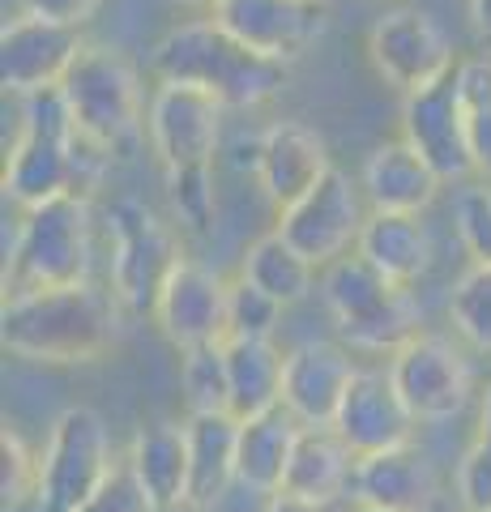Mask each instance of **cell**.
Returning a JSON list of instances; mask_svg holds the SVG:
<instances>
[{
	"instance_id": "cell-1",
	"label": "cell",
	"mask_w": 491,
	"mask_h": 512,
	"mask_svg": "<svg viewBox=\"0 0 491 512\" xmlns=\"http://www.w3.org/2000/svg\"><path fill=\"white\" fill-rule=\"evenodd\" d=\"M120 299L99 282L18 291L0 303V342L9 355L47 367L99 363L120 338Z\"/></svg>"
},
{
	"instance_id": "cell-2",
	"label": "cell",
	"mask_w": 491,
	"mask_h": 512,
	"mask_svg": "<svg viewBox=\"0 0 491 512\" xmlns=\"http://www.w3.org/2000/svg\"><path fill=\"white\" fill-rule=\"evenodd\" d=\"M112 163L99 146L77 133L65 99L56 90H39L22 99V120L5 150V197L13 205H43L65 192H90L99 171Z\"/></svg>"
},
{
	"instance_id": "cell-3",
	"label": "cell",
	"mask_w": 491,
	"mask_h": 512,
	"mask_svg": "<svg viewBox=\"0 0 491 512\" xmlns=\"http://www.w3.org/2000/svg\"><path fill=\"white\" fill-rule=\"evenodd\" d=\"M150 73L158 82L210 90L223 107H261L287 90L291 64L252 52L214 18H193L154 43Z\"/></svg>"
},
{
	"instance_id": "cell-4",
	"label": "cell",
	"mask_w": 491,
	"mask_h": 512,
	"mask_svg": "<svg viewBox=\"0 0 491 512\" xmlns=\"http://www.w3.org/2000/svg\"><path fill=\"white\" fill-rule=\"evenodd\" d=\"M94 269V201L90 192H65L22 210L5 235V295L43 286L86 282Z\"/></svg>"
},
{
	"instance_id": "cell-5",
	"label": "cell",
	"mask_w": 491,
	"mask_h": 512,
	"mask_svg": "<svg viewBox=\"0 0 491 512\" xmlns=\"http://www.w3.org/2000/svg\"><path fill=\"white\" fill-rule=\"evenodd\" d=\"M60 99H65L77 133L107 158H129L146 137L150 103L133 60L120 47L86 43L60 82Z\"/></svg>"
},
{
	"instance_id": "cell-6",
	"label": "cell",
	"mask_w": 491,
	"mask_h": 512,
	"mask_svg": "<svg viewBox=\"0 0 491 512\" xmlns=\"http://www.w3.org/2000/svg\"><path fill=\"white\" fill-rule=\"evenodd\" d=\"M321 299L351 350L393 355L415 333H423V308L415 299V286L389 282L359 252H346L342 261L325 265Z\"/></svg>"
},
{
	"instance_id": "cell-7",
	"label": "cell",
	"mask_w": 491,
	"mask_h": 512,
	"mask_svg": "<svg viewBox=\"0 0 491 512\" xmlns=\"http://www.w3.org/2000/svg\"><path fill=\"white\" fill-rule=\"evenodd\" d=\"M120 457L112 453V436L99 410L69 406L56 414L43 444V474H39V512H77L99 491Z\"/></svg>"
},
{
	"instance_id": "cell-8",
	"label": "cell",
	"mask_w": 491,
	"mask_h": 512,
	"mask_svg": "<svg viewBox=\"0 0 491 512\" xmlns=\"http://www.w3.org/2000/svg\"><path fill=\"white\" fill-rule=\"evenodd\" d=\"M107 239H112V291L124 312H154L158 291L180 261V244L171 227L146 201L116 197L107 205Z\"/></svg>"
},
{
	"instance_id": "cell-9",
	"label": "cell",
	"mask_w": 491,
	"mask_h": 512,
	"mask_svg": "<svg viewBox=\"0 0 491 512\" xmlns=\"http://www.w3.org/2000/svg\"><path fill=\"white\" fill-rule=\"evenodd\" d=\"M223 103L201 86L158 82L146 111V141L163 180L171 175L214 171L218 141H223Z\"/></svg>"
},
{
	"instance_id": "cell-10",
	"label": "cell",
	"mask_w": 491,
	"mask_h": 512,
	"mask_svg": "<svg viewBox=\"0 0 491 512\" xmlns=\"http://www.w3.org/2000/svg\"><path fill=\"white\" fill-rule=\"evenodd\" d=\"M368 60L380 82L393 86L402 99L445 82L457 69L445 26L419 5H398L380 13L368 30Z\"/></svg>"
},
{
	"instance_id": "cell-11",
	"label": "cell",
	"mask_w": 491,
	"mask_h": 512,
	"mask_svg": "<svg viewBox=\"0 0 491 512\" xmlns=\"http://www.w3.org/2000/svg\"><path fill=\"white\" fill-rule=\"evenodd\" d=\"M389 376L410 414H415V423L427 427L453 423L474 397V372L466 350L453 338H440V333H415L402 350H393Z\"/></svg>"
},
{
	"instance_id": "cell-12",
	"label": "cell",
	"mask_w": 491,
	"mask_h": 512,
	"mask_svg": "<svg viewBox=\"0 0 491 512\" xmlns=\"http://www.w3.org/2000/svg\"><path fill=\"white\" fill-rule=\"evenodd\" d=\"M363 205L368 201H363L359 180H351V175L338 167H329L304 197L278 214V231L287 235L316 269H325V265L342 261V256L359 244L363 222H368Z\"/></svg>"
},
{
	"instance_id": "cell-13",
	"label": "cell",
	"mask_w": 491,
	"mask_h": 512,
	"mask_svg": "<svg viewBox=\"0 0 491 512\" xmlns=\"http://www.w3.org/2000/svg\"><path fill=\"white\" fill-rule=\"evenodd\" d=\"M227 295L231 282L214 265L197 261V256H180L163 282V291H158L150 316L158 333L176 350L227 342Z\"/></svg>"
},
{
	"instance_id": "cell-14",
	"label": "cell",
	"mask_w": 491,
	"mask_h": 512,
	"mask_svg": "<svg viewBox=\"0 0 491 512\" xmlns=\"http://www.w3.org/2000/svg\"><path fill=\"white\" fill-rule=\"evenodd\" d=\"M82 26L35 18V13H18L0 30V77H5V94L13 99H30L39 90H56L82 56Z\"/></svg>"
},
{
	"instance_id": "cell-15",
	"label": "cell",
	"mask_w": 491,
	"mask_h": 512,
	"mask_svg": "<svg viewBox=\"0 0 491 512\" xmlns=\"http://www.w3.org/2000/svg\"><path fill=\"white\" fill-rule=\"evenodd\" d=\"M210 18L244 47L291 64L325 35V0H214Z\"/></svg>"
},
{
	"instance_id": "cell-16",
	"label": "cell",
	"mask_w": 491,
	"mask_h": 512,
	"mask_svg": "<svg viewBox=\"0 0 491 512\" xmlns=\"http://www.w3.org/2000/svg\"><path fill=\"white\" fill-rule=\"evenodd\" d=\"M402 137L415 146L445 184H462L474 171L470 154V133H466V111L462 94H457V69L445 82L427 86L419 94L402 99Z\"/></svg>"
},
{
	"instance_id": "cell-17",
	"label": "cell",
	"mask_w": 491,
	"mask_h": 512,
	"mask_svg": "<svg viewBox=\"0 0 491 512\" xmlns=\"http://www.w3.org/2000/svg\"><path fill=\"white\" fill-rule=\"evenodd\" d=\"M415 427L419 423L410 414V406L402 402L389 367L385 372L380 367H359L334 419V431L346 440V448L355 457H368V453H380V448L406 444L415 436Z\"/></svg>"
},
{
	"instance_id": "cell-18",
	"label": "cell",
	"mask_w": 491,
	"mask_h": 512,
	"mask_svg": "<svg viewBox=\"0 0 491 512\" xmlns=\"http://www.w3.org/2000/svg\"><path fill=\"white\" fill-rule=\"evenodd\" d=\"M355 359L342 342H299L287 350V376H282V406L304 427H334L338 406L355 380Z\"/></svg>"
},
{
	"instance_id": "cell-19",
	"label": "cell",
	"mask_w": 491,
	"mask_h": 512,
	"mask_svg": "<svg viewBox=\"0 0 491 512\" xmlns=\"http://www.w3.org/2000/svg\"><path fill=\"white\" fill-rule=\"evenodd\" d=\"M329 167L334 163H329L325 137L316 133V128H308L304 120L269 124L261 133V141H257V158H252L257 184H261L265 201L274 205L278 214L304 197V192L321 180Z\"/></svg>"
},
{
	"instance_id": "cell-20",
	"label": "cell",
	"mask_w": 491,
	"mask_h": 512,
	"mask_svg": "<svg viewBox=\"0 0 491 512\" xmlns=\"http://www.w3.org/2000/svg\"><path fill=\"white\" fill-rule=\"evenodd\" d=\"M436 466L415 444H393L355 461L351 495L355 504H376L389 512H432L436 508Z\"/></svg>"
},
{
	"instance_id": "cell-21",
	"label": "cell",
	"mask_w": 491,
	"mask_h": 512,
	"mask_svg": "<svg viewBox=\"0 0 491 512\" xmlns=\"http://www.w3.org/2000/svg\"><path fill=\"white\" fill-rule=\"evenodd\" d=\"M359 188H363L368 210L427 214L432 201L440 197V188H445V180H440L436 167L427 163L406 137H398V141H380V146L363 158Z\"/></svg>"
},
{
	"instance_id": "cell-22",
	"label": "cell",
	"mask_w": 491,
	"mask_h": 512,
	"mask_svg": "<svg viewBox=\"0 0 491 512\" xmlns=\"http://www.w3.org/2000/svg\"><path fill=\"white\" fill-rule=\"evenodd\" d=\"M304 423L295 419L287 406H274L265 414H248L240 419V444H235V483L252 495H278L282 478H287L295 440Z\"/></svg>"
},
{
	"instance_id": "cell-23",
	"label": "cell",
	"mask_w": 491,
	"mask_h": 512,
	"mask_svg": "<svg viewBox=\"0 0 491 512\" xmlns=\"http://www.w3.org/2000/svg\"><path fill=\"white\" fill-rule=\"evenodd\" d=\"M355 461L359 457L346 448V440L334 427H304L295 440L291 466H287L278 495H291V500L312 504V508H329L351 487Z\"/></svg>"
},
{
	"instance_id": "cell-24",
	"label": "cell",
	"mask_w": 491,
	"mask_h": 512,
	"mask_svg": "<svg viewBox=\"0 0 491 512\" xmlns=\"http://www.w3.org/2000/svg\"><path fill=\"white\" fill-rule=\"evenodd\" d=\"M355 252L372 269H380L389 282H402V286H419V278L432 269V256H436L423 214H385V210L368 214Z\"/></svg>"
},
{
	"instance_id": "cell-25",
	"label": "cell",
	"mask_w": 491,
	"mask_h": 512,
	"mask_svg": "<svg viewBox=\"0 0 491 512\" xmlns=\"http://www.w3.org/2000/svg\"><path fill=\"white\" fill-rule=\"evenodd\" d=\"M188 508H214L235 483V444L240 419L223 414H188Z\"/></svg>"
},
{
	"instance_id": "cell-26",
	"label": "cell",
	"mask_w": 491,
	"mask_h": 512,
	"mask_svg": "<svg viewBox=\"0 0 491 512\" xmlns=\"http://www.w3.org/2000/svg\"><path fill=\"white\" fill-rule=\"evenodd\" d=\"M124 461H129L137 483L158 504V512L188 508V427L180 423L137 427Z\"/></svg>"
},
{
	"instance_id": "cell-27",
	"label": "cell",
	"mask_w": 491,
	"mask_h": 512,
	"mask_svg": "<svg viewBox=\"0 0 491 512\" xmlns=\"http://www.w3.org/2000/svg\"><path fill=\"white\" fill-rule=\"evenodd\" d=\"M227 372H231V414H265L282 406V376H287V355L274 338H227Z\"/></svg>"
},
{
	"instance_id": "cell-28",
	"label": "cell",
	"mask_w": 491,
	"mask_h": 512,
	"mask_svg": "<svg viewBox=\"0 0 491 512\" xmlns=\"http://www.w3.org/2000/svg\"><path fill=\"white\" fill-rule=\"evenodd\" d=\"M240 278H248L252 286H261L265 295H274L282 308H295V303H304L312 295L316 265L274 227L269 235H261V239H252L248 244L244 261H240Z\"/></svg>"
},
{
	"instance_id": "cell-29",
	"label": "cell",
	"mask_w": 491,
	"mask_h": 512,
	"mask_svg": "<svg viewBox=\"0 0 491 512\" xmlns=\"http://www.w3.org/2000/svg\"><path fill=\"white\" fill-rule=\"evenodd\" d=\"M180 393L188 414H223L231 410V372L223 342L180 350Z\"/></svg>"
},
{
	"instance_id": "cell-30",
	"label": "cell",
	"mask_w": 491,
	"mask_h": 512,
	"mask_svg": "<svg viewBox=\"0 0 491 512\" xmlns=\"http://www.w3.org/2000/svg\"><path fill=\"white\" fill-rule=\"evenodd\" d=\"M457 94H462V111H466L474 171L491 180V56L457 60Z\"/></svg>"
},
{
	"instance_id": "cell-31",
	"label": "cell",
	"mask_w": 491,
	"mask_h": 512,
	"mask_svg": "<svg viewBox=\"0 0 491 512\" xmlns=\"http://www.w3.org/2000/svg\"><path fill=\"white\" fill-rule=\"evenodd\" d=\"M449 320L457 338L470 342L474 350L491 355V265H474L449 291Z\"/></svg>"
},
{
	"instance_id": "cell-32",
	"label": "cell",
	"mask_w": 491,
	"mask_h": 512,
	"mask_svg": "<svg viewBox=\"0 0 491 512\" xmlns=\"http://www.w3.org/2000/svg\"><path fill=\"white\" fill-rule=\"evenodd\" d=\"M39 474L43 453H30L26 440L13 427L0 431V491H5V512H22L39 504Z\"/></svg>"
},
{
	"instance_id": "cell-33",
	"label": "cell",
	"mask_w": 491,
	"mask_h": 512,
	"mask_svg": "<svg viewBox=\"0 0 491 512\" xmlns=\"http://www.w3.org/2000/svg\"><path fill=\"white\" fill-rule=\"evenodd\" d=\"M282 320V303L274 295H265L261 286H252L248 278L231 282L227 295V338H274Z\"/></svg>"
},
{
	"instance_id": "cell-34",
	"label": "cell",
	"mask_w": 491,
	"mask_h": 512,
	"mask_svg": "<svg viewBox=\"0 0 491 512\" xmlns=\"http://www.w3.org/2000/svg\"><path fill=\"white\" fill-rule=\"evenodd\" d=\"M453 231L474 265H491V180L466 184L453 201Z\"/></svg>"
},
{
	"instance_id": "cell-35",
	"label": "cell",
	"mask_w": 491,
	"mask_h": 512,
	"mask_svg": "<svg viewBox=\"0 0 491 512\" xmlns=\"http://www.w3.org/2000/svg\"><path fill=\"white\" fill-rule=\"evenodd\" d=\"M167 184V197H171V210L184 222L188 231H210L214 222V171H197V175H171Z\"/></svg>"
},
{
	"instance_id": "cell-36",
	"label": "cell",
	"mask_w": 491,
	"mask_h": 512,
	"mask_svg": "<svg viewBox=\"0 0 491 512\" xmlns=\"http://www.w3.org/2000/svg\"><path fill=\"white\" fill-rule=\"evenodd\" d=\"M77 512H158V504L146 495V487L137 483V474L129 470V461L120 457V466L112 470V478L90 495V500Z\"/></svg>"
},
{
	"instance_id": "cell-37",
	"label": "cell",
	"mask_w": 491,
	"mask_h": 512,
	"mask_svg": "<svg viewBox=\"0 0 491 512\" xmlns=\"http://www.w3.org/2000/svg\"><path fill=\"white\" fill-rule=\"evenodd\" d=\"M457 500L462 512H491V444L470 440L457 461Z\"/></svg>"
},
{
	"instance_id": "cell-38",
	"label": "cell",
	"mask_w": 491,
	"mask_h": 512,
	"mask_svg": "<svg viewBox=\"0 0 491 512\" xmlns=\"http://www.w3.org/2000/svg\"><path fill=\"white\" fill-rule=\"evenodd\" d=\"M103 0H22V13L35 18H52V22H69V26H86L99 13Z\"/></svg>"
},
{
	"instance_id": "cell-39",
	"label": "cell",
	"mask_w": 491,
	"mask_h": 512,
	"mask_svg": "<svg viewBox=\"0 0 491 512\" xmlns=\"http://www.w3.org/2000/svg\"><path fill=\"white\" fill-rule=\"evenodd\" d=\"M466 13H470V26L483 43H491V0H466Z\"/></svg>"
},
{
	"instance_id": "cell-40",
	"label": "cell",
	"mask_w": 491,
	"mask_h": 512,
	"mask_svg": "<svg viewBox=\"0 0 491 512\" xmlns=\"http://www.w3.org/2000/svg\"><path fill=\"white\" fill-rule=\"evenodd\" d=\"M261 512H325V508H312V504H299L291 495H269Z\"/></svg>"
},
{
	"instance_id": "cell-41",
	"label": "cell",
	"mask_w": 491,
	"mask_h": 512,
	"mask_svg": "<svg viewBox=\"0 0 491 512\" xmlns=\"http://www.w3.org/2000/svg\"><path fill=\"white\" fill-rule=\"evenodd\" d=\"M474 440L491 444V384H487V393H483V406H479V431H474Z\"/></svg>"
},
{
	"instance_id": "cell-42",
	"label": "cell",
	"mask_w": 491,
	"mask_h": 512,
	"mask_svg": "<svg viewBox=\"0 0 491 512\" xmlns=\"http://www.w3.org/2000/svg\"><path fill=\"white\" fill-rule=\"evenodd\" d=\"M351 512H389V508H376V504H355Z\"/></svg>"
},
{
	"instance_id": "cell-43",
	"label": "cell",
	"mask_w": 491,
	"mask_h": 512,
	"mask_svg": "<svg viewBox=\"0 0 491 512\" xmlns=\"http://www.w3.org/2000/svg\"><path fill=\"white\" fill-rule=\"evenodd\" d=\"M180 5H214V0H180Z\"/></svg>"
},
{
	"instance_id": "cell-44",
	"label": "cell",
	"mask_w": 491,
	"mask_h": 512,
	"mask_svg": "<svg viewBox=\"0 0 491 512\" xmlns=\"http://www.w3.org/2000/svg\"><path fill=\"white\" fill-rule=\"evenodd\" d=\"M188 512H210V508H188Z\"/></svg>"
}]
</instances>
